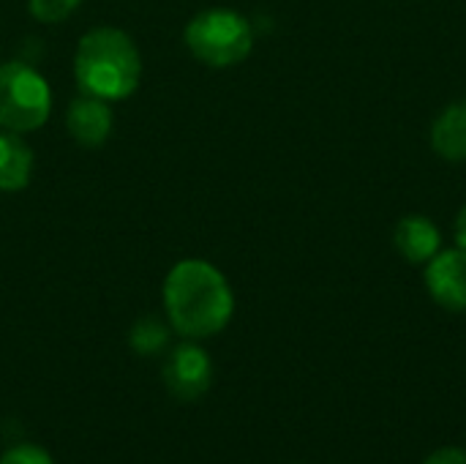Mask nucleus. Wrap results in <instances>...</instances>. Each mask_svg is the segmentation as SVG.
Listing matches in <instances>:
<instances>
[{
  "label": "nucleus",
  "instance_id": "nucleus-1",
  "mask_svg": "<svg viewBox=\"0 0 466 464\" xmlns=\"http://www.w3.org/2000/svg\"><path fill=\"white\" fill-rule=\"evenodd\" d=\"M169 328L197 342L221 334L235 314V295L227 276L208 260H180L164 282Z\"/></svg>",
  "mask_w": 466,
  "mask_h": 464
},
{
  "label": "nucleus",
  "instance_id": "nucleus-2",
  "mask_svg": "<svg viewBox=\"0 0 466 464\" xmlns=\"http://www.w3.org/2000/svg\"><path fill=\"white\" fill-rule=\"evenodd\" d=\"M74 77L85 96L101 101L128 98L142 77V57L128 33L117 27H96L79 38L74 55Z\"/></svg>",
  "mask_w": 466,
  "mask_h": 464
},
{
  "label": "nucleus",
  "instance_id": "nucleus-3",
  "mask_svg": "<svg viewBox=\"0 0 466 464\" xmlns=\"http://www.w3.org/2000/svg\"><path fill=\"white\" fill-rule=\"evenodd\" d=\"M186 46L205 66L227 68L251 55L254 30L251 22L232 8H208L186 25Z\"/></svg>",
  "mask_w": 466,
  "mask_h": 464
},
{
  "label": "nucleus",
  "instance_id": "nucleus-4",
  "mask_svg": "<svg viewBox=\"0 0 466 464\" xmlns=\"http://www.w3.org/2000/svg\"><path fill=\"white\" fill-rule=\"evenodd\" d=\"M52 112L49 82L27 63H0V129L25 134L46 123Z\"/></svg>",
  "mask_w": 466,
  "mask_h": 464
},
{
  "label": "nucleus",
  "instance_id": "nucleus-5",
  "mask_svg": "<svg viewBox=\"0 0 466 464\" xmlns=\"http://www.w3.org/2000/svg\"><path fill=\"white\" fill-rule=\"evenodd\" d=\"M210 383H213V364L199 345L183 342L169 353L164 364V386L175 399L194 402L208 394Z\"/></svg>",
  "mask_w": 466,
  "mask_h": 464
},
{
  "label": "nucleus",
  "instance_id": "nucleus-6",
  "mask_svg": "<svg viewBox=\"0 0 466 464\" xmlns=\"http://www.w3.org/2000/svg\"><path fill=\"white\" fill-rule=\"evenodd\" d=\"M426 290L448 312H466V252H437L426 263Z\"/></svg>",
  "mask_w": 466,
  "mask_h": 464
},
{
  "label": "nucleus",
  "instance_id": "nucleus-7",
  "mask_svg": "<svg viewBox=\"0 0 466 464\" xmlns=\"http://www.w3.org/2000/svg\"><path fill=\"white\" fill-rule=\"evenodd\" d=\"M66 126L68 134L85 145V148H98L106 142L109 131H112V109L109 101H101L96 96H79L76 101H71L68 115H66Z\"/></svg>",
  "mask_w": 466,
  "mask_h": 464
},
{
  "label": "nucleus",
  "instance_id": "nucleus-8",
  "mask_svg": "<svg viewBox=\"0 0 466 464\" xmlns=\"http://www.w3.org/2000/svg\"><path fill=\"white\" fill-rule=\"evenodd\" d=\"M393 243L404 260H410L412 265H423L440 252L442 232L429 216H404L396 224Z\"/></svg>",
  "mask_w": 466,
  "mask_h": 464
},
{
  "label": "nucleus",
  "instance_id": "nucleus-9",
  "mask_svg": "<svg viewBox=\"0 0 466 464\" xmlns=\"http://www.w3.org/2000/svg\"><path fill=\"white\" fill-rule=\"evenodd\" d=\"M431 148L445 161H466V98L448 104L431 126Z\"/></svg>",
  "mask_w": 466,
  "mask_h": 464
},
{
  "label": "nucleus",
  "instance_id": "nucleus-10",
  "mask_svg": "<svg viewBox=\"0 0 466 464\" xmlns=\"http://www.w3.org/2000/svg\"><path fill=\"white\" fill-rule=\"evenodd\" d=\"M33 172V150L27 142L0 129V191H19L30 183Z\"/></svg>",
  "mask_w": 466,
  "mask_h": 464
},
{
  "label": "nucleus",
  "instance_id": "nucleus-11",
  "mask_svg": "<svg viewBox=\"0 0 466 464\" xmlns=\"http://www.w3.org/2000/svg\"><path fill=\"white\" fill-rule=\"evenodd\" d=\"M128 345L139 353V356H156L169 345V328L156 320V317H145L139 320L131 334H128Z\"/></svg>",
  "mask_w": 466,
  "mask_h": 464
},
{
  "label": "nucleus",
  "instance_id": "nucleus-12",
  "mask_svg": "<svg viewBox=\"0 0 466 464\" xmlns=\"http://www.w3.org/2000/svg\"><path fill=\"white\" fill-rule=\"evenodd\" d=\"M82 0H30V14L38 19V22H46V25H55V22H63L68 19L76 8H79Z\"/></svg>",
  "mask_w": 466,
  "mask_h": 464
},
{
  "label": "nucleus",
  "instance_id": "nucleus-13",
  "mask_svg": "<svg viewBox=\"0 0 466 464\" xmlns=\"http://www.w3.org/2000/svg\"><path fill=\"white\" fill-rule=\"evenodd\" d=\"M0 464H55L52 457L41 449V446H33V443H19L14 449H8Z\"/></svg>",
  "mask_w": 466,
  "mask_h": 464
},
{
  "label": "nucleus",
  "instance_id": "nucleus-14",
  "mask_svg": "<svg viewBox=\"0 0 466 464\" xmlns=\"http://www.w3.org/2000/svg\"><path fill=\"white\" fill-rule=\"evenodd\" d=\"M423 464H466V451L464 449H453V446H448V449H440V451H434L429 459Z\"/></svg>",
  "mask_w": 466,
  "mask_h": 464
},
{
  "label": "nucleus",
  "instance_id": "nucleus-15",
  "mask_svg": "<svg viewBox=\"0 0 466 464\" xmlns=\"http://www.w3.org/2000/svg\"><path fill=\"white\" fill-rule=\"evenodd\" d=\"M456 243H459V249L466 252V205L456 216Z\"/></svg>",
  "mask_w": 466,
  "mask_h": 464
}]
</instances>
